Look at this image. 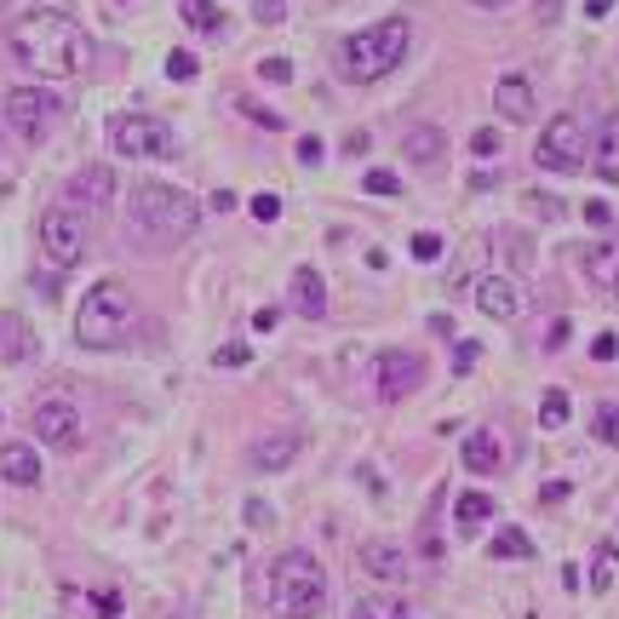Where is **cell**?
<instances>
[{"mask_svg":"<svg viewBox=\"0 0 619 619\" xmlns=\"http://www.w3.org/2000/svg\"><path fill=\"white\" fill-rule=\"evenodd\" d=\"M202 230V202L172 184H138L132 207H127V242L150 247V253H172Z\"/></svg>","mask_w":619,"mask_h":619,"instance_id":"2","label":"cell"},{"mask_svg":"<svg viewBox=\"0 0 619 619\" xmlns=\"http://www.w3.org/2000/svg\"><path fill=\"white\" fill-rule=\"evenodd\" d=\"M41 356V333L29 327V315H17V310H0V362H35Z\"/></svg>","mask_w":619,"mask_h":619,"instance_id":"14","label":"cell"},{"mask_svg":"<svg viewBox=\"0 0 619 619\" xmlns=\"http://www.w3.org/2000/svg\"><path fill=\"white\" fill-rule=\"evenodd\" d=\"M563 17V0H539V24H556Z\"/></svg>","mask_w":619,"mask_h":619,"instance_id":"46","label":"cell"},{"mask_svg":"<svg viewBox=\"0 0 619 619\" xmlns=\"http://www.w3.org/2000/svg\"><path fill=\"white\" fill-rule=\"evenodd\" d=\"M41 253L52 258L57 270H69V265H81L87 258V218L75 212V207H47L41 212Z\"/></svg>","mask_w":619,"mask_h":619,"instance_id":"9","label":"cell"},{"mask_svg":"<svg viewBox=\"0 0 619 619\" xmlns=\"http://www.w3.org/2000/svg\"><path fill=\"white\" fill-rule=\"evenodd\" d=\"M298 448H305V436H298V430L258 436V442H253V453H247V465H253V470H287L293 459H298Z\"/></svg>","mask_w":619,"mask_h":619,"instance_id":"17","label":"cell"},{"mask_svg":"<svg viewBox=\"0 0 619 619\" xmlns=\"http://www.w3.org/2000/svg\"><path fill=\"white\" fill-rule=\"evenodd\" d=\"M436 253H442V235H413V258H436Z\"/></svg>","mask_w":619,"mask_h":619,"instance_id":"39","label":"cell"},{"mask_svg":"<svg viewBox=\"0 0 619 619\" xmlns=\"http://www.w3.org/2000/svg\"><path fill=\"white\" fill-rule=\"evenodd\" d=\"M585 275H591V282L603 287V293H619V242L585 253Z\"/></svg>","mask_w":619,"mask_h":619,"instance_id":"22","label":"cell"},{"mask_svg":"<svg viewBox=\"0 0 619 619\" xmlns=\"http://www.w3.org/2000/svg\"><path fill=\"white\" fill-rule=\"evenodd\" d=\"M362 568L378 579V585H402L408 579V551L396 539H367L362 545Z\"/></svg>","mask_w":619,"mask_h":619,"instance_id":"15","label":"cell"},{"mask_svg":"<svg viewBox=\"0 0 619 619\" xmlns=\"http://www.w3.org/2000/svg\"><path fill=\"white\" fill-rule=\"evenodd\" d=\"M539 425H545V430L568 425V390H545V402H539Z\"/></svg>","mask_w":619,"mask_h":619,"instance_id":"28","label":"cell"},{"mask_svg":"<svg viewBox=\"0 0 619 619\" xmlns=\"http://www.w3.org/2000/svg\"><path fill=\"white\" fill-rule=\"evenodd\" d=\"M591 167L603 184H619V109L596 127V144H591Z\"/></svg>","mask_w":619,"mask_h":619,"instance_id":"20","label":"cell"},{"mask_svg":"<svg viewBox=\"0 0 619 619\" xmlns=\"http://www.w3.org/2000/svg\"><path fill=\"white\" fill-rule=\"evenodd\" d=\"M132 310H138V305H132L127 282L104 275L98 287H87L81 310H75V345H81V350H115V345H127Z\"/></svg>","mask_w":619,"mask_h":619,"instance_id":"4","label":"cell"},{"mask_svg":"<svg viewBox=\"0 0 619 619\" xmlns=\"http://www.w3.org/2000/svg\"><path fill=\"white\" fill-rule=\"evenodd\" d=\"M275 322H282V310H275V305H265V310L253 315V327H258V333H275Z\"/></svg>","mask_w":619,"mask_h":619,"instance_id":"44","label":"cell"},{"mask_svg":"<svg viewBox=\"0 0 619 619\" xmlns=\"http://www.w3.org/2000/svg\"><path fill=\"white\" fill-rule=\"evenodd\" d=\"M253 17H258V24H282V17H287V0H253Z\"/></svg>","mask_w":619,"mask_h":619,"instance_id":"35","label":"cell"},{"mask_svg":"<svg viewBox=\"0 0 619 619\" xmlns=\"http://www.w3.org/2000/svg\"><path fill=\"white\" fill-rule=\"evenodd\" d=\"M528 207H533V212H545V218L563 212V202H556V195H528Z\"/></svg>","mask_w":619,"mask_h":619,"instance_id":"45","label":"cell"},{"mask_svg":"<svg viewBox=\"0 0 619 619\" xmlns=\"http://www.w3.org/2000/svg\"><path fill=\"white\" fill-rule=\"evenodd\" d=\"M470 150H476V155H493V150H499V132H493V127H476V132H470Z\"/></svg>","mask_w":619,"mask_h":619,"instance_id":"38","label":"cell"},{"mask_svg":"<svg viewBox=\"0 0 619 619\" xmlns=\"http://www.w3.org/2000/svg\"><path fill=\"white\" fill-rule=\"evenodd\" d=\"M7 47H12L17 64L29 75H41V81H69V75L92 69V35L75 24L69 12H52V7H35L24 17H12Z\"/></svg>","mask_w":619,"mask_h":619,"instance_id":"1","label":"cell"},{"mask_svg":"<svg viewBox=\"0 0 619 619\" xmlns=\"http://www.w3.org/2000/svg\"><path fill=\"white\" fill-rule=\"evenodd\" d=\"M608 7H614V0H585V12H591V17H608Z\"/></svg>","mask_w":619,"mask_h":619,"instance_id":"49","label":"cell"},{"mask_svg":"<svg viewBox=\"0 0 619 619\" xmlns=\"http://www.w3.org/2000/svg\"><path fill=\"white\" fill-rule=\"evenodd\" d=\"M270 608L282 619H322L327 608V568L310 551H282L270 568Z\"/></svg>","mask_w":619,"mask_h":619,"instance_id":"5","label":"cell"},{"mask_svg":"<svg viewBox=\"0 0 619 619\" xmlns=\"http://www.w3.org/2000/svg\"><path fill=\"white\" fill-rule=\"evenodd\" d=\"M488 516H493V493H476V488H470V493H459V499H453V523L465 528V533H470V528H482Z\"/></svg>","mask_w":619,"mask_h":619,"instance_id":"24","label":"cell"},{"mask_svg":"<svg viewBox=\"0 0 619 619\" xmlns=\"http://www.w3.org/2000/svg\"><path fill=\"white\" fill-rule=\"evenodd\" d=\"M247 362H253L247 345H224V350H218V367H247Z\"/></svg>","mask_w":619,"mask_h":619,"instance_id":"37","label":"cell"},{"mask_svg":"<svg viewBox=\"0 0 619 619\" xmlns=\"http://www.w3.org/2000/svg\"><path fill=\"white\" fill-rule=\"evenodd\" d=\"M115 202V172L109 167H81V172H75L69 178V184H64V207H75V212H81V218H92V212H104Z\"/></svg>","mask_w":619,"mask_h":619,"instance_id":"12","label":"cell"},{"mask_svg":"<svg viewBox=\"0 0 619 619\" xmlns=\"http://www.w3.org/2000/svg\"><path fill=\"white\" fill-rule=\"evenodd\" d=\"M425 385V362L413 350H378V402H408Z\"/></svg>","mask_w":619,"mask_h":619,"instance_id":"11","label":"cell"},{"mask_svg":"<svg viewBox=\"0 0 619 619\" xmlns=\"http://www.w3.org/2000/svg\"><path fill=\"white\" fill-rule=\"evenodd\" d=\"M476 362H482V345H476V338H465V345H459V356H453V373H470Z\"/></svg>","mask_w":619,"mask_h":619,"instance_id":"36","label":"cell"},{"mask_svg":"<svg viewBox=\"0 0 619 619\" xmlns=\"http://www.w3.org/2000/svg\"><path fill=\"white\" fill-rule=\"evenodd\" d=\"M109 150L127 162H167L178 155V132L162 115H109Z\"/></svg>","mask_w":619,"mask_h":619,"instance_id":"6","label":"cell"},{"mask_svg":"<svg viewBox=\"0 0 619 619\" xmlns=\"http://www.w3.org/2000/svg\"><path fill=\"white\" fill-rule=\"evenodd\" d=\"M493 556H505V563H528L533 556V539L523 528H499L493 533Z\"/></svg>","mask_w":619,"mask_h":619,"instance_id":"26","label":"cell"},{"mask_svg":"<svg viewBox=\"0 0 619 619\" xmlns=\"http://www.w3.org/2000/svg\"><path fill=\"white\" fill-rule=\"evenodd\" d=\"M476 310H482L488 322H516V315H523V287H516L511 275H482V282H476Z\"/></svg>","mask_w":619,"mask_h":619,"instance_id":"13","label":"cell"},{"mask_svg":"<svg viewBox=\"0 0 619 619\" xmlns=\"http://www.w3.org/2000/svg\"><path fill=\"white\" fill-rule=\"evenodd\" d=\"M258 75H265L270 87H282V81H293V64H287V57H265V64H258Z\"/></svg>","mask_w":619,"mask_h":619,"instance_id":"32","label":"cell"},{"mask_svg":"<svg viewBox=\"0 0 619 619\" xmlns=\"http://www.w3.org/2000/svg\"><path fill=\"white\" fill-rule=\"evenodd\" d=\"M247 523L265 528V523H270V505H258V499H253V505H247Z\"/></svg>","mask_w":619,"mask_h":619,"instance_id":"47","label":"cell"},{"mask_svg":"<svg viewBox=\"0 0 619 619\" xmlns=\"http://www.w3.org/2000/svg\"><path fill=\"white\" fill-rule=\"evenodd\" d=\"M568 499V482H545V505H563Z\"/></svg>","mask_w":619,"mask_h":619,"instance_id":"48","label":"cell"},{"mask_svg":"<svg viewBox=\"0 0 619 619\" xmlns=\"http://www.w3.org/2000/svg\"><path fill=\"white\" fill-rule=\"evenodd\" d=\"M0 476H7L12 488H41V448L7 442L0 448Z\"/></svg>","mask_w":619,"mask_h":619,"instance_id":"18","label":"cell"},{"mask_svg":"<svg viewBox=\"0 0 619 619\" xmlns=\"http://www.w3.org/2000/svg\"><path fill=\"white\" fill-rule=\"evenodd\" d=\"M350 619H413V608L402 603V596H356V608H350Z\"/></svg>","mask_w":619,"mask_h":619,"instance_id":"23","label":"cell"},{"mask_svg":"<svg viewBox=\"0 0 619 619\" xmlns=\"http://www.w3.org/2000/svg\"><path fill=\"white\" fill-rule=\"evenodd\" d=\"M614 585V545H596V568H591V591Z\"/></svg>","mask_w":619,"mask_h":619,"instance_id":"30","label":"cell"},{"mask_svg":"<svg viewBox=\"0 0 619 619\" xmlns=\"http://www.w3.org/2000/svg\"><path fill=\"white\" fill-rule=\"evenodd\" d=\"M362 184H367L373 195H402V178H396V172H367Z\"/></svg>","mask_w":619,"mask_h":619,"instance_id":"34","label":"cell"},{"mask_svg":"<svg viewBox=\"0 0 619 619\" xmlns=\"http://www.w3.org/2000/svg\"><path fill=\"white\" fill-rule=\"evenodd\" d=\"M470 7H482V12H499V7H511V0H470Z\"/></svg>","mask_w":619,"mask_h":619,"instance_id":"50","label":"cell"},{"mask_svg":"<svg viewBox=\"0 0 619 619\" xmlns=\"http://www.w3.org/2000/svg\"><path fill=\"white\" fill-rule=\"evenodd\" d=\"M178 12H184V24L195 35H224V12H218L212 0H178Z\"/></svg>","mask_w":619,"mask_h":619,"instance_id":"25","label":"cell"},{"mask_svg":"<svg viewBox=\"0 0 619 619\" xmlns=\"http://www.w3.org/2000/svg\"><path fill=\"white\" fill-rule=\"evenodd\" d=\"M591 155V138H585V121L579 115H551L545 132L533 138V162L545 172H579Z\"/></svg>","mask_w":619,"mask_h":619,"instance_id":"7","label":"cell"},{"mask_svg":"<svg viewBox=\"0 0 619 619\" xmlns=\"http://www.w3.org/2000/svg\"><path fill=\"white\" fill-rule=\"evenodd\" d=\"M167 75H172V81H195V75H202V64H195V52H172V57H167Z\"/></svg>","mask_w":619,"mask_h":619,"instance_id":"31","label":"cell"},{"mask_svg":"<svg viewBox=\"0 0 619 619\" xmlns=\"http://www.w3.org/2000/svg\"><path fill=\"white\" fill-rule=\"evenodd\" d=\"M408 47H413V24H408V17L367 24V29L345 35V47H338V75H345V81H356V87L385 81V75L408 57Z\"/></svg>","mask_w":619,"mask_h":619,"instance_id":"3","label":"cell"},{"mask_svg":"<svg viewBox=\"0 0 619 619\" xmlns=\"http://www.w3.org/2000/svg\"><path fill=\"white\" fill-rule=\"evenodd\" d=\"M493 109H499V121H533V81L528 75H499V87H493Z\"/></svg>","mask_w":619,"mask_h":619,"instance_id":"16","label":"cell"},{"mask_svg":"<svg viewBox=\"0 0 619 619\" xmlns=\"http://www.w3.org/2000/svg\"><path fill=\"white\" fill-rule=\"evenodd\" d=\"M298 162H322V138H298Z\"/></svg>","mask_w":619,"mask_h":619,"instance_id":"43","label":"cell"},{"mask_svg":"<svg viewBox=\"0 0 619 619\" xmlns=\"http://www.w3.org/2000/svg\"><path fill=\"white\" fill-rule=\"evenodd\" d=\"M253 218H258V224H275V218H282V202H275V195H253Z\"/></svg>","mask_w":619,"mask_h":619,"instance_id":"33","label":"cell"},{"mask_svg":"<svg viewBox=\"0 0 619 619\" xmlns=\"http://www.w3.org/2000/svg\"><path fill=\"white\" fill-rule=\"evenodd\" d=\"M29 425H35V436H41V448H81V436H87V418H81V408L69 402V396H41L35 402V413H29Z\"/></svg>","mask_w":619,"mask_h":619,"instance_id":"10","label":"cell"},{"mask_svg":"<svg viewBox=\"0 0 619 619\" xmlns=\"http://www.w3.org/2000/svg\"><path fill=\"white\" fill-rule=\"evenodd\" d=\"M442 155V127H413L408 132V162H436Z\"/></svg>","mask_w":619,"mask_h":619,"instance_id":"27","label":"cell"},{"mask_svg":"<svg viewBox=\"0 0 619 619\" xmlns=\"http://www.w3.org/2000/svg\"><path fill=\"white\" fill-rule=\"evenodd\" d=\"M293 310L305 315V322H322V315H327V282L315 275V265L293 270Z\"/></svg>","mask_w":619,"mask_h":619,"instance_id":"19","label":"cell"},{"mask_svg":"<svg viewBox=\"0 0 619 619\" xmlns=\"http://www.w3.org/2000/svg\"><path fill=\"white\" fill-rule=\"evenodd\" d=\"M591 430L603 436L608 448H619V402H596V413H591Z\"/></svg>","mask_w":619,"mask_h":619,"instance_id":"29","label":"cell"},{"mask_svg":"<svg viewBox=\"0 0 619 619\" xmlns=\"http://www.w3.org/2000/svg\"><path fill=\"white\" fill-rule=\"evenodd\" d=\"M459 459H465V470L493 476L499 465H505V442H499L493 430H470V436H465V453H459Z\"/></svg>","mask_w":619,"mask_h":619,"instance_id":"21","label":"cell"},{"mask_svg":"<svg viewBox=\"0 0 619 619\" xmlns=\"http://www.w3.org/2000/svg\"><path fill=\"white\" fill-rule=\"evenodd\" d=\"M591 356H596V362H614V356H619V338H614V333H596Z\"/></svg>","mask_w":619,"mask_h":619,"instance_id":"40","label":"cell"},{"mask_svg":"<svg viewBox=\"0 0 619 619\" xmlns=\"http://www.w3.org/2000/svg\"><path fill=\"white\" fill-rule=\"evenodd\" d=\"M57 115H64V98L52 87H12L7 92V127L24 138V144H41L57 127Z\"/></svg>","mask_w":619,"mask_h":619,"instance_id":"8","label":"cell"},{"mask_svg":"<svg viewBox=\"0 0 619 619\" xmlns=\"http://www.w3.org/2000/svg\"><path fill=\"white\" fill-rule=\"evenodd\" d=\"M585 224H591V230H608V224H614V212H608L603 202H591V207H585Z\"/></svg>","mask_w":619,"mask_h":619,"instance_id":"42","label":"cell"},{"mask_svg":"<svg viewBox=\"0 0 619 619\" xmlns=\"http://www.w3.org/2000/svg\"><path fill=\"white\" fill-rule=\"evenodd\" d=\"M242 115H253V121H258V127H270V132H275V127H282V115H270V109H258V104H247V98H242Z\"/></svg>","mask_w":619,"mask_h":619,"instance_id":"41","label":"cell"}]
</instances>
